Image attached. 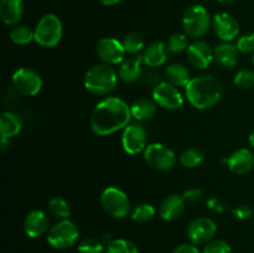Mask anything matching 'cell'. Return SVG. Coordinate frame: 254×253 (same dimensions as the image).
<instances>
[{"mask_svg": "<svg viewBox=\"0 0 254 253\" xmlns=\"http://www.w3.org/2000/svg\"><path fill=\"white\" fill-rule=\"evenodd\" d=\"M130 107L118 97H107L93 108L91 114V129L99 136H107L126 129L131 119Z\"/></svg>", "mask_w": 254, "mask_h": 253, "instance_id": "1", "label": "cell"}, {"mask_svg": "<svg viewBox=\"0 0 254 253\" xmlns=\"http://www.w3.org/2000/svg\"><path fill=\"white\" fill-rule=\"evenodd\" d=\"M185 94L189 103L196 109L206 111L220 102L222 97L221 82L212 74H201L193 77L185 87Z\"/></svg>", "mask_w": 254, "mask_h": 253, "instance_id": "2", "label": "cell"}, {"mask_svg": "<svg viewBox=\"0 0 254 253\" xmlns=\"http://www.w3.org/2000/svg\"><path fill=\"white\" fill-rule=\"evenodd\" d=\"M118 72L107 63L96 64L86 72L83 78L84 88L94 96H107L116 89Z\"/></svg>", "mask_w": 254, "mask_h": 253, "instance_id": "3", "label": "cell"}, {"mask_svg": "<svg viewBox=\"0 0 254 253\" xmlns=\"http://www.w3.org/2000/svg\"><path fill=\"white\" fill-rule=\"evenodd\" d=\"M212 26V19L202 5H191L185 10L183 16V27L185 34L192 39H200Z\"/></svg>", "mask_w": 254, "mask_h": 253, "instance_id": "4", "label": "cell"}, {"mask_svg": "<svg viewBox=\"0 0 254 253\" xmlns=\"http://www.w3.org/2000/svg\"><path fill=\"white\" fill-rule=\"evenodd\" d=\"M62 34L64 27L60 17L55 14H46L35 27V42L42 47H55L61 41Z\"/></svg>", "mask_w": 254, "mask_h": 253, "instance_id": "5", "label": "cell"}, {"mask_svg": "<svg viewBox=\"0 0 254 253\" xmlns=\"http://www.w3.org/2000/svg\"><path fill=\"white\" fill-rule=\"evenodd\" d=\"M79 230L73 221L64 218L51 226L47 232V242L56 250H66L77 243Z\"/></svg>", "mask_w": 254, "mask_h": 253, "instance_id": "6", "label": "cell"}, {"mask_svg": "<svg viewBox=\"0 0 254 253\" xmlns=\"http://www.w3.org/2000/svg\"><path fill=\"white\" fill-rule=\"evenodd\" d=\"M101 205L106 213L114 218H124L130 212V201L128 195L114 186H109L102 191Z\"/></svg>", "mask_w": 254, "mask_h": 253, "instance_id": "7", "label": "cell"}, {"mask_svg": "<svg viewBox=\"0 0 254 253\" xmlns=\"http://www.w3.org/2000/svg\"><path fill=\"white\" fill-rule=\"evenodd\" d=\"M144 160L155 170L168 171L175 166L176 154L164 144L151 143L144 150Z\"/></svg>", "mask_w": 254, "mask_h": 253, "instance_id": "8", "label": "cell"}, {"mask_svg": "<svg viewBox=\"0 0 254 253\" xmlns=\"http://www.w3.org/2000/svg\"><path fill=\"white\" fill-rule=\"evenodd\" d=\"M14 88L22 96H36L42 88V78L35 69L29 67H20L11 77Z\"/></svg>", "mask_w": 254, "mask_h": 253, "instance_id": "9", "label": "cell"}, {"mask_svg": "<svg viewBox=\"0 0 254 253\" xmlns=\"http://www.w3.org/2000/svg\"><path fill=\"white\" fill-rule=\"evenodd\" d=\"M217 233V225L215 221L208 217H197L190 222L186 230L189 241L192 245H207Z\"/></svg>", "mask_w": 254, "mask_h": 253, "instance_id": "10", "label": "cell"}, {"mask_svg": "<svg viewBox=\"0 0 254 253\" xmlns=\"http://www.w3.org/2000/svg\"><path fill=\"white\" fill-rule=\"evenodd\" d=\"M153 99L159 107L169 111L180 109L184 104L183 94L170 82L156 83L153 88Z\"/></svg>", "mask_w": 254, "mask_h": 253, "instance_id": "11", "label": "cell"}, {"mask_svg": "<svg viewBox=\"0 0 254 253\" xmlns=\"http://www.w3.org/2000/svg\"><path fill=\"white\" fill-rule=\"evenodd\" d=\"M97 56L107 64H121L124 61L126 49L123 42L114 37H103L97 42L96 46Z\"/></svg>", "mask_w": 254, "mask_h": 253, "instance_id": "12", "label": "cell"}, {"mask_svg": "<svg viewBox=\"0 0 254 253\" xmlns=\"http://www.w3.org/2000/svg\"><path fill=\"white\" fill-rule=\"evenodd\" d=\"M146 141H148V134L144 126L139 124H129L122 134V145L124 150L130 155H136L145 150L148 146Z\"/></svg>", "mask_w": 254, "mask_h": 253, "instance_id": "13", "label": "cell"}, {"mask_svg": "<svg viewBox=\"0 0 254 253\" xmlns=\"http://www.w3.org/2000/svg\"><path fill=\"white\" fill-rule=\"evenodd\" d=\"M212 29L223 42L233 41L240 34V24L227 12H218L212 17Z\"/></svg>", "mask_w": 254, "mask_h": 253, "instance_id": "14", "label": "cell"}, {"mask_svg": "<svg viewBox=\"0 0 254 253\" xmlns=\"http://www.w3.org/2000/svg\"><path fill=\"white\" fill-rule=\"evenodd\" d=\"M189 62L195 68L206 69L213 61V50L202 40H196L188 47Z\"/></svg>", "mask_w": 254, "mask_h": 253, "instance_id": "15", "label": "cell"}, {"mask_svg": "<svg viewBox=\"0 0 254 253\" xmlns=\"http://www.w3.org/2000/svg\"><path fill=\"white\" fill-rule=\"evenodd\" d=\"M50 221L42 210H32L25 216L24 231L27 237L39 238L49 232Z\"/></svg>", "mask_w": 254, "mask_h": 253, "instance_id": "16", "label": "cell"}, {"mask_svg": "<svg viewBox=\"0 0 254 253\" xmlns=\"http://www.w3.org/2000/svg\"><path fill=\"white\" fill-rule=\"evenodd\" d=\"M225 161L233 174L245 175L254 168V154L246 148L238 149L233 151L230 158L226 159Z\"/></svg>", "mask_w": 254, "mask_h": 253, "instance_id": "17", "label": "cell"}, {"mask_svg": "<svg viewBox=\"0 0 254 253\" xmlns=\"http://www.w3.org/2000/svg\"><path fill=\"white\" fill-rule=\"evenodd\" d=\"M186 201L183 195L173 193L169 195L161 201L159 206V215L164 221H175L180 217L185 211Z\"/></svg>", "mask_w": 254, "mask_h": 253, "instance_id": "18", "label": "cell"}, {"mask_svg": "<svg viewBox=\"0 0 254 253\" xmlns=\"http://www.w3.org/2000/svg\"><path fill=\"white\" fill-rule=\"evenodd\" d=\"M213 61L225 69L235 68L238 62V50L231 42H222L213 49Z\"/></svg>", "mask_w": 254, "mask_h": 253, "instance_id": "19", "label": "cell"}, {"mask_svg": "<svg viewBox=\"0 0 254 253\" xmlns=\"http://www.w3.org/2000/svg\"><path fill=\"white\" fill-rule=\"evenodd\" d=\"M24 15L22 0H0V19L5 25H17Z\"/></svg>", "mask_w": 254, "mask_h": 253, "instance_id": "20", "label": "cell"}, {"mask_svg": "<svg viewBox=\"0 0 254 253\" xmlns=\"http://www.w3.org/2000/svg\"><path fill=\"white\" fill-rule=\"evenodd\" d=\"M141 63H144L143 55L124 60L119 64V78L126 82V83H134V82H136L141 76Z\"/></svg>", "mask_w": 254, "mask_h": 253, "instance_id": "21", "label": "cell"}, {"mask_svg": "<svg viewBox=\"0 0 254 253\" xmlns=\"http://www.w3.org/2000/svg\"><path fill=\"white\" fill-rule=\"evenodd\" d=\"M166 45L163 41H156L149 45L143 54V62L148 67H160L168 61Z\"/></svg>", "mask_w": 254, "mask_h": 253, "instance_id": "22", "label": "cell"}, {"mask_svg": "<svg viewBox=\"0 0 254 253\" xmlns=\"http://www.w3.org/2000/svg\"><path fill=\"white\" fill-rule=\"evenodd\" d=\"M22 129V121L16 113L2 112L0 114V133L1 138L10 139L16 136Z\"/></svg>", "mask_w": 254, "mask_h": 253, "instance_id": "23", "label": "cell"}, {"mask_svg": "<svg viewBox=\"0 0 254 253\" xmlns=\"http://www.w3.org/2000/svg\"><path fill=\"white\" fill-rule=\"evenodd\" d=\"M131 116L136 121H148L151 119L156 114L158 111V104L155 103L154 99L150 98H138L131 103L130 106Z\"/></svg>", "mask_w": 254, "mask_h": 253, "instance_id": "24", "label": "cell"}, {"mask_svg": "<svg viewBox=\"0 0 254 253\" xmlns=\"http://www.w3.org/2000/svg\"><path fill=\"white\" fill-rule=\"evenodd\" d=\"M165 76L168 82L175 87H186L191 81L190 71L183 63H171L165 68Z\"/></svg>", "mask_w": 254, "mask_h": 253, "instance_id": "25", "label": "cell"}, {"mask_svg": "<svg viewBox=\"0 0 254 253\" xmlns=\"http://www.w3.org/2000/svg\"><path fill=\"white\" fill-rule=\"evenodd\" d=\"M10 40L15 45H27L31 41H35V30L27 25H15L9 34Z\"/></svg>", "mask_w": 254, "mask_h": 253, "instance_id": "26", "label": "cell"}, {"mask_svg": "<svg viewBox=\"0 0 254 253\" xmlns=\"http://www.w3.org/2000/svg\"><path fill=\"white\" fill-rule=\"evenodd\" d=\"M47 208H49L50 215H52L56 218L64 220V218H68L71 216V206H69V202L66 198L61 197V196L52 197L49 201Z\"/></svg>", "mask_w": 254, "mask_h": 253, "instance_id": "27", "label": "cell"}, {"mask_svg": "<svg viewBox=\"0 0 254 253\" xmlns=\"http://www.w3.org/2000/svg\"><path fill=\"white\" fill-rule=\"evenodd\" d=\"M180 163L181 165L189 169H195L201 165L205 159L202 151L197 148H188L180 154Z\"/></svg>", "mask_w": 254, "mask_h": 253, "instance_id": "28", "label": "cell"}, {"mask_svg": "<svg viewBox=\"0 0 254 253\" xmlns=\"http://www.w3.org/2000/svg\"><path fill=\"white\" fill-rule=\"evenodd\" d=\"M123 46L126 49L127 54L130 55H136L144 49L145 46V40H144V36L139 32H129L126 37H124Z\"/></svg>", "mask_w": 254, "mask_h": 253, "instance_id": "29", "label": "cell"}, {"mask_svg": "<svg viewBox=\"0 0 254 253\" xmlns=\"http://www.w3.org/2000/svg\"><path fill=\"white\" fill-rule=\"evenodd\" d=\"M155 208L150 203H140L131 211V220L138 223H146L155 216Z\"/></svg>", "mask_w": 254, "mask_h": 253, "instance_id": "30", "label": "cell"}, {"mask_svg": "<svg viewBox=\"0 0 254 253\" xmlns=\"http://www.w3.org/2000/svg\"><path fill=\"white\" fill-rule=\"evenodd\" d=\"M189 47V39L185 32H176L169 37L166 49L171 54H181Z\"/></svg>", "mask_w": 254, "mask_h": 253, "instance_id": "31", "label": "cell"}, {"mask_svg": "<svg viewBox=\"0 0 254 253\" xmlns=\"http://www.w3.org/2000/svg\"><path fill=\"white\" fill-rule=\"evenodd\" d=\"M106 253H139V251L135 243L129 240L119 238V240H113L107 246Z\"/></svg>", "mask_w": 254, "mask_h": 253, "instance_id": "32", "label": "cell"}, {"mask_svg": "<svg viewBox=\"0 0 254 253\" xmlns=\"http://www.w3.org/2000/svg\"><path fill=\"white\" fill-rule=\"evenodd\" d=\"M233 83L241 89H248L254 87V72L252 69H240L235 74Z\"/></svg>", "mask_w": 254, "mask_h": 253, "instance_id": "33", "label": "cell"}, {"mask_svg": "<svg viewBox=\"0 0 254 253\" xmlns=\"http://www.w3.org/2000/svg\"><path fill=\"white\" fill-rule=\"evenodd\" d=\"M79 253H103L104 243L97 238H84L78 245Z\"/></svg>", "mask_w": 254, "mask_h": 253, "instance_id": "34", "label": "cell"}, {"mask_svg": "<svg viewBox=\"0 0 254 253\" xmlns=\"http://www.w3.org/2000/svg\"><path fill=\"white\" fill-rule=\"evenodd\" d=\"M202 253H232V248L226 241L212 240L205 246Z\"/></svg>", "mask_w": 254, "mask_h": 253, "instance_id": "35", "label": "cell"}, {"mask_svg": "<svg viewBox=\"0 0 254 253\" xmlns=\"http://www.w3.org/2000/svg\"><path fill=\"white\" fill-rule=\"evenodd\" d=\"M236 47L240 52L248 54V52H254V32H248V34L242 35L238 37L236 42Z\"/></svg>", "mask_w": 254, "mask_h": 253, "instance_id": "36", "label": "cell"}, {"mask_svg": "<svg viewBox=\"0 0 254 253\" xmlns=\"http://www.w3.org/2000/svg\"><path fill=\"white\" fill-rule=\"evenodd\" d=\"M202 196H203L202 190L198 188H191L183 193V197H184V200L186 201V203L198 202V201L202 198Z\"/></svg>", "mask_w": 254, "mask_h": 253, "instance_id": "37", "label": "cell"}, {"mask_svg": "<svg viewBox=\"0 0 254 253\" xmlns=\"http://www.w3.org/2000/svg\"><path fill=\"white\" fill-rule=\"evenodd\" d=\"M232 213L238 220H248L253 216L254 211L250 205H240L232 210Z\"/></svg>", "mask_w": 254, "mask_h": 253, "instance_id": "38", "label": "cell"}, {"mask_svg": "<svg viewBox=\"0 0 254 253\" xmlns=\"http://www.w3.org/2000/svg\"><path fill=\"white\" fill-rule=\"evenodd\" d=\"M207 206L215 212H225L227 210V203L218 197H211L207 201Z\"/></svg>", "mask_w": 254, "mask_h": 253, "instance_id": "39", "label": "cell"}, {"mask_svg": "<svg viewBox=\"0 0 254 253\" xmlns=\"http://www.w3.org/2000/svg\"><path fill=\"white\" fill-rule=\"evenodd\" d=\"M171 253H201L197 246L192 245V243H185V245H180L175 248Z\"/></svg>", "mask_w": 254, "mask_h": 253, "instance_id": "40", "label": "cell"}, {"mask_svg": "<svg viewBox=\"0 0 254 253\" xmlns=\"http://www.w3.org/2000/svg\"><path fill=\"white\" fill-rule=\"evenodd\" d=\"M98 1L101 2V4L106 5V6H113V5L119 4L122 0H98Z\"/></svg>", "mask_w": 254, "mask_h": 253, "instance_id": "41", "label": "cell"}, {"mask_svg": "<svg viewBox=\"0 0 254 253\" xmlns=\"http://www.w3.org/2000/svg\"><path fill=\"white\" fill-rule=\"evenodd\" d=\"M101 241L104 243V245L108 246L109 243H111L112 241H113V238H112V236L109 235V233H104V235L102 236V240Z\"/></svg>", "mask_w": 254, "mask_h": 253, "instance_id": "42", "label": "cell"}, {"mask_svg": "<svg viewBox=\"0 0 254 253\" xmlns=\"http://www.w3.org/2000/svg\"><path fill=\"white\" fill-rule=\"evenodd\" d=\"M7 145H9V139L1 138V150H2V151L6 150Z\"/></svg>", "mask_w": 254, "mask_h": 253, "instance_id": "43", "label": "cell"}, {"mask_svg": "<svg viewBox=\"0 0 254 253\" xmlns=\"http://www.w3.org/2000/svg\"><path fill=\"white\" fill-rule=\"evenodd\" d=\"M248 140H250V144L254 148V129L250 133V136H248Z\"/></svg>", "mask_w": 254, "mask_h": 253, "instance_id": "44", "label": "cell"}, {"mask_svg": "<svg viewBox=\"0 0 254 253\" xmlns=\"http://www.w3.org/2000/svg\"><path fill=\"white\" fill-rule=\"evenodd\" d=\"M220 2H222V4H232V2H235L236 0H218Z\"/></svg>", "mask_w": 254, "mask_h": 253, "instance_id": "45", "label": "cell"}, {"mask_svg": "<svg viewBox=\"0 0 254 253\" xmlns=\"http://www.w3.org/2000/svg\"><path fill=\"white\" fill-rule=\"evenodd\" d=\"M252 63H253V66H254V52L252 54Z\"/></svg>", "mask_w": 254, "mask_h": 253, "instance_id": "46", "label": "cell"}]
</instances>
